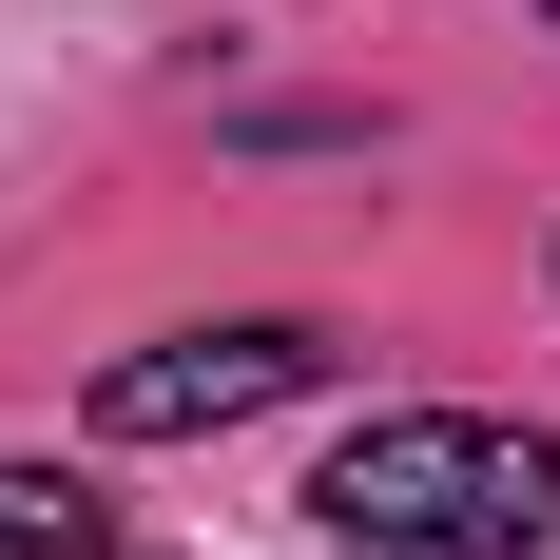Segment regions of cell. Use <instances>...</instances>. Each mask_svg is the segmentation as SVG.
Masks as SVG:
<instances>
[{
	"label": "cell",
	"instance_id": "6da1fadb",
	"mask_svg": "<svg viewBox=\"0 0 560 560\" xmlns=\"http://www.w3.org/2000/svg\"><path fill=\"white\" fill-rule=\"evenodd\" d=\"M310 522L348 560H560V445L503 406H387L329 445Z\"/></svg>",
	"mask_w": 560,
	"mask_h": 560
},
{
	"label": "cell",
	"instance_id": "7a4b0ae2",
	"mask_svg": "<svg viewBox=\"0 0 560 560\" xmlns=\"http://www.w3.org/2000/svg\"><path fill=\"white\" fill-rule=\"evenodd\" d=\"M329 368V329H290V310H232V329H155L97 368V425L116 445H194V425H252V406H290Z\"/></svg>",
	"mask_w": 560,
	"mask_h": 560
},
{
	"label": "cell",
	"instance_id": "3957f363",
	"mask_svg": "<svg viewBox=\"0 0 560 560\" xmlns=\"http://www.w3.org/2000/svg\"><path fill=\"white\" fill-rule=\"evenodd\" d=\"M0 560H116V541H97V503H78V483L0 464Z\"/></svg>",
	"mask_w": 560,
	"mask_h": 560
},
{
	"label": "cell",
	"instance_id": "277c9868",
	"mask_svg": "<svg viewBox=\"0 0 560 560\" xmlns=\"http://www.w3.org/2000/svg\"><path fill=\"white\" fill-rule=\"evenodd\" d=\"M541 20H560V0H541Z\"/></svg>",
	"mask_w": 560,
	"mask_h": 560
}]
</instances>
